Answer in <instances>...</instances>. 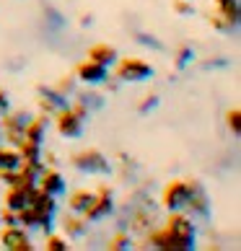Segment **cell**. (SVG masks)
Segmentation results:
<instances>
[{
  "mask_svg": "<svg viewBox=\"0 0 241 251\" xmlns=\"http://www.w3.org/2000/svg\"><path fill=\"white\" fill-rule=\"evenodd\" d=\"M197 236V220L187 212H169L161 228H151L145 233V246L156 251H194Z\"/></svg>",
  "mask_w": 241,
  "mask_h": 251,
  "instance_id": "cell-1",
  "label": "cell"
},
{
  "mask_svg": "<svg viewBox=\"0 0 241 251\" xmlns=\"http://www.w3.org/2000/svg\"><path fill=\"white\" fill-rule=\"evenodd\" d=\"M52 119H54V129H57L60 137H65V140H78V137H83V132H86L88 109H83L76 101V104H68V106L57 109L52 114Z\"/></svg>",
  "mask_w": 241,
  "mask_h": 251,
  "instance_id": "cell-2",
  "label": "cell"
},
{
  "mask_svg": "<svg viewBox=\"0 0 241 251\" xmlns=\"http://www.w3.org/2000/svg\"><path fill=\"white\" fill-rule=\"evenodd\" d=\"M112 68H114L112 78L117 83H130V86H135V83H148L156 73L153 65L143 57H117V62Z\"/></svg>",
  "mask_w": 241,
  "mask_h": 251,
  "instance_id": "cell-3",
  "label": "cell"
},
{
  "mask_svg": "<svg viewBox=\"0 0 241 251\" xmlns=\"http://www.w3.org/2000/svg\"><path fill=\"white\" fill-rule=\"evenodd\" d=\"M213 29L231 34L239 29L241 21V0H213V13L208 16Z\"/></svg>",
  "mask_w": 241,
  "mask_h": 251,
  "instance_id": "cell-4",
  "label": "cell"
},
{
  "mask_svg": "<svg viewBox=\"0 0 241 251\" xmlns=\"http://www.w3.org/2000/svg\"><path fill=\"white\" fill-rule=\"evenodd\" d=\"M29 119H31V114L24 109H8L5 114H0V132H3L5 145L18 148L24 143V129L29 125Z\"/></svg>",
  "mask_w": 241,
  "mask_h": 251,
  "instance_id": "cell-5",
  "label": "cell"
},
{
  "mask_svg": "<svg viewBox=\"0 0 241 251\" xmlns=\"http://www.w3.org/2000/svg\"><path fill=\"white\" fill-rule=\"evenodd\" d=\"M192 194V179H171L161 189V207L166 212H184Z\"/></svg>",
  "mask_w": 241,
  "mask_h": 251,
  "instance_id": "cell-6",
  "label": "cell"
},
{
  "mask_svg": "<svg viewBox=\"0 0 241 251\" xmlns=\"http://www.w3.org/2000/svg\"><path fill=\"white\" fill-rule=\"evenodd\" d=\"M73 169L86 174V176H107L112 171V163H109V158L96 151V148H86V151H78L76 155L70 158Z\"/></svg>",
  "mask_w": 241,
  "mask_h": 251,
  "instance_id": "cell-7",
  "label": "cell"
},
{
  "mask_svg": "<svg viewBox=\"0 0 241 251\" xmlns=\"http://www.w3.org/2000/svg\"><path fill=\"white\" fill-rule=\"evenodd\" d=\"M114 210H117V202H114L112 189H109L107 184H99L94 189V200H91V204L86 207V212H83V218L88 223H101V220H107L112 215Z\"/></svg>",
  "mask_w": 241,
  "mask_h": 251,
  "instance_id": "cell-8",
  "label": "cell"
},
{
  "mask_svg": "<svg viewBox=\"0 0 241 251\" xmlns=\"http://www.w3.org/2000/svg\"><path fill=\"white\" fill-rule=\"evenodd\" d=\"M0 249L5 251H34V241L29 230L21 226H3L0 228Z\"/></svg>",
  "mask_w": 241,
  "mask_h": 251,
  "instance_id": "cell-9",
  "label": "cell"
},
{
  "mask_svg": "<svg viewBox=\"0 0 241 251\" xmlns=\"http://www.w3.org/2000/svg\"><path fill=\"white\" fill-rule=\"evenodd\" d=\"M109 78V68H104V65H99L94 60H83L76 65V80L80 83V86L86 88H96V86H104Z\"/></svg>",
  "mask_w": 241,
  "mask_h": 251,
  "instance_id": "cell-10",
  "label": "cell"
},
{
  "mask_svg": "<svg viewBox=\"0 0 241 251\" xmlns=\"http://www.w3.org/2000/svg\"><path fill=\"white\" fill-rule=\"evenodd\" d=\"M184 212L192 220H208L210 218V197L197 179H192V194H189V202H187V210Z\"/></svg>",
  "mask_w": 241,
  "mask_h": 251,
  "instance_id": "cell-11",
  "label": "cell"
},
{
  "mask_svg": "<svg viewBox=\"0 0 241 251\" xmlns=\"http://www.w3.org/2000/svg\"><path fill=\"white\" fill-rule=\"evenodd\" d=\"M36 187L60 200V197H65V192H68V181H65V176L57 171V166H44L39 179H36Z\"/></svg>",
  "mask_w": 241,
  "mask_h": 251,
  "instance_id": "cell-12",
  "label": "cell"
},
{
  "mask_svg": "<svg viewBox=\"0 0 241 251\" xmlns=\"http://www.w3.org/2000/svg\"><path fill=\"white\" fill-rule=\"evenodd\" d=\"M60 228H62V236L68 241H78L88 233V220L83 215H78V212H68L60 220Z\"/></svg>",
  "mask_w": 241,
  "mask_h": 251,
  "instance_id": "cell-13",
  "label": "cell"
},
{
  "mask_svg": "<svg viewBox=\"0 0 241 251\" xmlns=\"http://www.w3.org/2000/svg\"><path fill=\"white\" fill-rule=\"evenodd\" d=\"M39 106H42V114H47V117H52L57 109H62V106H68L70 101H68V96L65 94H60L57 88H42L39 86Z\"/></svg>",
  "mask_w": 241,
  "mask_h": 251,
  "instance_id": "cell-14",
  "label": "cell"
},
{
  "mask_svg": "<svg viewBox=\"0 0 241 251\" xmlns=\"http://www.w3.org/2000/svg\"><path fill=\"white\" fill-rule=\"evenodd\" d=\"M86 57L112 70V65H114V62H117V57H119V52L112 47V44H107V42H99V44H91V47H88Z\"/></svg>",
  "mask_w": 241,
  "mask_h": 251,
  "instance_id": "cell-15",
  "label": "cell"
},
{
  "mask_svg": "<svg viewBox=\"0 0 241 251\" xmlns=\"http://www.w3.org/2000/svg\"><path fill=\"white\" fill-rule=\"evenodd\" d=\"M31 192L34 189H21V187H5V197H3V207L21 212L26 204L31 202Z\"/></svg>",
  "mask_w": 241,
  "mask_h": 251,
  "instance_id": "cell-16",
  "label": "cell"
},
{
  "mask_svg": "<svg viewBox=\"0 0 241 251\" xmlns=\"http://www.w3.org/2000/svg\"><path fill=\"white\" fill-rule=\"evenodd\" d=\"M91 200H94V189L80 187V189H76V192H70V197H68V210L83 215V212H86V207L91 204Z\"/></svg>",
  "mask_w": 241,
  "mask_h": 251,
  "instance_id": "cell-17",
  "label": "cell"
},
{
  "mask_svg": "<svg viewBox=\"0 0 241 251\" xmlns=\"http://www.w3.org/2000/svg\"><path fill=\"white\" fill-rule=\"evenodd\" d=\"M21 166V153L13 145H0V171H16Z\"/></svg>",
  "mask_w": 241,
  "mask_h": 251,
  "instance_id": "cell-18",
  "label": "cell"
},
{
  "mask_svg": "<svg viewBox=\"0 0 241 251\" xmlns=\"http://www.w3.org/2000/svg\"><path fill=\"white\" fill-rule=\"evenodd\" d=\"M109 251H130V249H135V238L127 233H114L112 238H109V244H107Z\"/></svg>",
  "mask_w": 241,
  "mask_h": 251,
  "instance_id": "cell-19",
  "label": "cell"
},
{
  "mask_svg": "<svg viewBox=\"0 0 241 251\" xmlns=\"http://www.w3.org/2000/svg\"><path fill=\"white\" fill-rule=\"evenodd\" d=\"M44 251H70V241L60 236V233H50L44 236Z\"/></svg>",
  "mask_w": 241,
  "mask_h": 251,
  "instance_id": "cell-20",
  "label": "cell"
},
{
  "mask_svg": "<svg viewBox=\"0 0 241 251\" xmlns=\"http://www.w3.org/2000/svg\"><path fill=\"white\" fill-rule=\"evenodd\" d=\"M226 127L231 129V135H234V137L241 135V109H239V106H234V109L226 111Z\"/></svg>",
  "mask_w": 241,
  "mask_h": 251,
  "instance_id": "cell-21",
  "label": "cell"
},
{
  "mask_svg": "<svg viewBox=\"0 0 241 251\" xmlns=\"http://www.w3.org/2000/svg\"><path fill=\"white\" fill-rule=\"evenodd\" d=\"M192 62H194V50L192 47H182L177 52V57H174V68H177V70H187Z\"/></svg>",
  "mask_w": 241,
  "mask_h": 251,
  "instance_id": "cell-22",
  "label": "cell"
},
{
  "mask_svg": "<svg viewBox=\"0 0 241 251\" xmlns=\"http://www.w3.org/2000/svg\"><path fill=\"white\" fill-rule=\"evenodd\" d=\"M0 226H18V215L3 204H0Z\"/></svg>",
  "mask_w": 241,
  "mask_h": 251,
  "instance_id": "cell-23",
  "label": "cell"
},
{
  "mask_svg": "<svg viewBox=\"0 0 241 251\" xmlns=\"http://www.w3.org/2000/svg\"><path fill=\"white\" fill-rule=\"evenodd\" d=\"M174 11H177L179 16H192L194 5H192V0H174Z\"/></svg>",
  "mask_w": 241,
  "mask_h": 251,
  "instance_id": "cell-24",
  "label": "cell"
},
{
  "mask_svg": "<svg viewBox=\"0 0 241 251\" xmlns=\"http://www.w3.org/2000/svg\"><path fill=\"white\" fill-rule=\"evenodd\" d=\"M153 106H159V96H145V101L137 106V111H140V114H145V111H151Z\"/></svg>",
  "mask_w": 241,
  "mask_h": 251,
  "instance_id": "cell-25",
  "label": "cell"
},
{
  "mask_svg": "<svg viewBox=\"0 0 241 251\" xmlns=\"http://www.w3.org/2000/svg\"><path fill=\"white\" fill-rule=\"evenodd\" d=\"M11 109V99H8V91L0 88V114H5V111Z\"/></svg>",
  "mask_w": 241,
  "mask_h": 251,
  "instance_id": "cell-26",
  "label": "cell"
}]
</instances>
